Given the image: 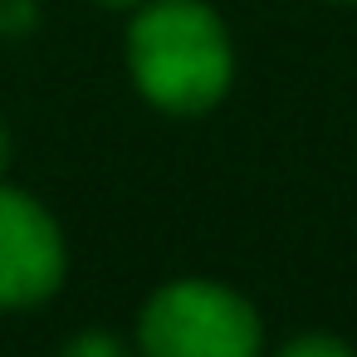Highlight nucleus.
Masks as SVG:
<instances>
[{
	"label": "nucleus",
	"instance_id": "6e6552de",
	"mask_svg": "<svg viewBox=\"0 0 357 357\" xmlns=\"http://www.w3.org/2000/svg\"><path fill=\"white\" fill-rule=\"evenodd\" d=\"M103 6H113V10H123V6H137V0H103Z\"/></svg>",
	"mask_w": 357,
	"mask_h": 357
},
{
	"label": "nucleus",
	"instance_id": "f03ea898",
	"mask_svg": "<svg viewBox=\"0 0 357 357\" xmlns=\"http://www.w3.org/2000/svg\"><path fill=\"white\" fill-rule=\"evenodd\" d=\"M142 357H259L255 308L211 279L157 289L137 323Z\"/></svg>",
	"mask_w": 357,
	"mask_h": 357
},
{
	"label": "nucleus",
	"instance_id": "39448f33",
	"mask_svg": "<svg viewBox=\"0 0 357 357\" xmlns=\"http://www.w3.org/2000/svg\"><path fill=\"white\" fill-rule=\"evenodd\" d=\"M279 357H352V352H347L337 337H318V333H313V337H298V342H289Z\"/></svg>",
	"mask_w": 357,
	"mask_h": 357
},
{
	"label": "nucleus",
	"instance_id": "20e7f679",
	"mask_svg": "<svg viewBox=\"0 0 357 357\" xmlns=\"http://www.w3.org/2000/svg\"><path fill=\"white\" fill-rule=\"evenodd\" d=\"M59 357H128V352H123V342L108 337V333H79Z\"/></svg>",
	"mask_w": 357,
	"mask_h": 357
},
{
	"label": "nucleus",
	"instance_id": "423d86ee",
	"mask_svg": "<svg viewBox=\"0 0 357 357\" xmlns=\"http://www.w3.org/2000/svg\"><path fill=\"white\" fill-rule=\"evenodd\" d=\"M30 20H35V6H30V0H10V6L0 10V25H6V30H25Z\"/></svg>",
	"mask_w": 357,
	"mask_h": 357
},
{
	"label": "nucleus",
	"instance_id": "7ed1b4c3",
	"mask_svg": "<svg viewBox=\"0 0 357 357\" xmlns=\"http://www.w3.org/2000/svg\"><path fill=\"white\" fill-rule=\"evenodd\" d=\"M64 279V235L54 215L15 191L0 186V303L25 308L59 289Z\"/></svg>",
	"mask_w": 357,
	"mask_h": 357
},
{
	"label": "nucleus",
	"instance_id": "f257e3e1",
	"mask_svg": "<svg viewBox=\"0 0 357 357\" xmlns=\"http://www.w3.org/2000/svg\"><path fill=\"white\" fill-rule=\"evenodd\" d=\"M128 64L137 89L167 113H201L230 89L225 25L196 0H157L128 30Z\"/></svg>",
	"mask_w": 357,
	"mask_h": 357
},
{
	"label": "nucleus",
	"instance_id": "0eeeda50",
	"mask_svg": "<svg viewBox=\"0 0 357 357\" xmlns=\"http://www.w3.org/2000/svg\"><path fill=\"white\" fill-rule=\"evenodd\" d=\"M6 157H10V137H6V128H0V167H6Z\"/></svg>",
	"mask_w": 357,
	"mask_h": 357
}]
</instances>
